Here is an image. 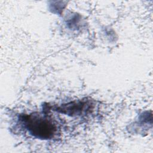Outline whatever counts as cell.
Listing matches in <instances>:
<instances>
[{"instance_id": "7a4b0ae2", "label": "cell", "mask_w": 153, "mask_h": 153, "mask_svg": "<svg viewBox=\"0 0 153 153\" xmlns=\"http://www.w3.org/2000/svg\"><path fill=\"white\" fill-rule=\"evenodd\" d=\"M85 103L84 102H73L66 105H63L58 108L62 112L70 115H78L82 113L85 109Z\"/></svg>"}, {"instance_id": "6da1fadb", "label": "cell", "mask_w": 153, "mask_h": 153, "mask_svg": "<svg viewBox=\"0 0 153 153\" xmlns=\"http://www.w3.org/2000/svg\"><path fill=\"white\" fill-rule=\"evenodd\" d=\"M20 120L29 133L36 138L48 139L56 134V124L47 117L32 113L22 116Z\"/></svg>"}]
</instances>
